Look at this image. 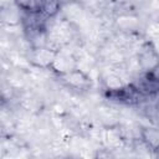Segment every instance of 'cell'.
<instances>
[{
    "label": "cell",
    "instance_id": "obj_7",
    "mask_svg": "<svg viewBox=\"0 0 159 159\" xmlns=\"http://www.w3.org/2000/svg\"><path fill=\"white\" fill-rule=\"evenodd\" d=\"M16 6L20 9L22 14H41L42 1L37 0H24V1H16Z\"/></svg>",
    "mask_w": 159,
    "mask_h": 159
},
{
    "label": "cell",
    "instance_id": "obj_8",
    "mask_svg": "<svg viewBox=\"0 0 159 159\" xmlns=\"http://www.w3.org/2000/svg\"><path fill=\"white\" fill-rule=\"evenodd\" d=\"M62 11V4L58 1H42L41 14L46 19H55Z\"/></svg>",
    "mask_w": 159,
    "mask_h": 159
},
{
    "label": "cell",
    "instance_id": "obj_9",
    "mask_svg": "<svg viewBox=\"0 0 159 159\" xmlns=\"http://www.w3.org/2000/svg\"><path fill=\"white\" fill-rule=\"evenodd\" d=\"M153 153H154V158H155V159H159V148H158L157 150H154Z\"/></svg>",
    "mask_w": 159,
    "mask_h": 159
},
{
    "label": "cell",
    "instance_id": "obj_3",
    "mask_svg": "<svg viewBox=\"0 0 159 159\" xmlns=\"http://www.w3.org/2000/svg\"><path fill=\"white\" fill-rule=\"evenodd\" d=\"M56 53H57V51H55L47 46L41 47V48H32L29 52V62L41 70L51 68L53 60L56 57Z\"/></svg>",
    "mask_w": 159,
    "mask_h": 159
},
{
    "label": "cell",
    "instance_id": "obj_6",
    "mask_svg": "<svg viewBox=\"0 0 159 159\" xmlns=\"http://www.w3.org/2000/svg\"><path fill=\"white\" fill-rule=\"evenodd\" d=\"M117 27L123 32H132L139 25V17L133 12H120L116 19Z\"/></svg>",
    "mask_w": 159,
    "mask_h": 159
},
{
    "label": "cell",
    "instance_id": "obj_5",
    "mask_svg": "<svg viewBox=\"0 0 159 159\" xmlns=\"http://www.w3.org/2000/svg\"><path fill=\"white\" fill-rule=\"evenodd\" d=\"M139 139L152 150L159 148V127L157 125H140L139 128Z\"/></svg>",
    "mask_w": 159,
    "mask_h": 159
},
{
    "label": "cell",
    "instance_id": "obj_1",
    "mask_svg": "<svg viewBox=\"0 0 159 159\" xmlns=\"http://www.w3.org/2000/svg\"><path fill=\"white\" fill-rule=\"evenodd\" d=\"M135 56L138 58V63L142 73H149L159 65V53L154 48L153 43L143 45Z\"/></svg>",
    "mask_w": 159,
    "mask_h": 159
},
{
    "label": "cell",
    "instance_id": "obj_4",
    "mask_svg": "<svg viewBox=\"0 0 159 159\" xmlns=\"http://www.w3.org/2000/svg\"><path fill=\"white\" fill-rule=\"evenodd\" d=\"M76 68H77V60H76L75 53L67 52L65 50H60L56 53V57L51 66V70L58 73L60 76H63Z\"/></svg>",
    "mask_w": 159,
    "mask_h": 159
},
{
    "label": "cell",
    "instance_id": "obj_2",
    "mask_svg": "<svg viewBox=\"0 0 159 159\" xmlns=\"http://www.w3.org/2000/svg\"><path fill=\"white\" fill-rule=\"evenodd\" d=\"M60 77L63 81V83L73 91H87L92 86V80L89 78L88 73L78 68L72 70L71 72Z\"/></svg>",
    "mask_w": 159,
    "mask_h": 159
}]
</instances>
